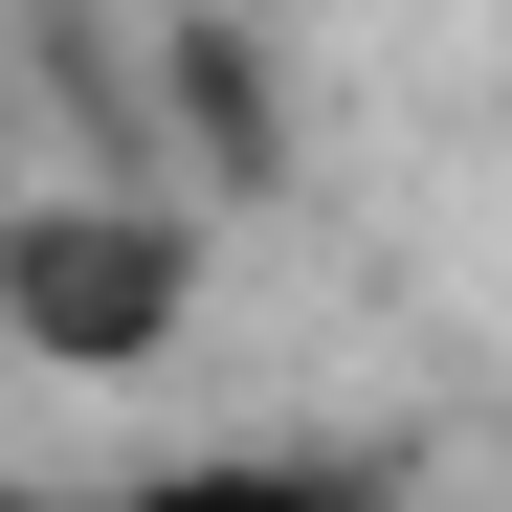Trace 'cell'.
I'll list each match as a JSON object with an SVG mask.
<instances>
[{"label":"cell","instance_id":"7a4b0ae2","mask_svg":"<svg viewBox=\"0 0 512 512\" xmlns=\"http://www.w3.org/2000/svg\"><path fill=\"white\" fill-rule=\"evenodd\" d=\"M67 512H401L357 468H268V446H223V468H112V490H67Z\"/></svg>","mask_w":512,"mask_h":512},{"label":"cell","instance_id":"6da1fadb","mask_svg":"<svg viewBox=\"0 0 512 512\" xmlns=\"http://www.w3.org/2000/svg\"><path fill=\"white\" fill-rule=\"evenodd\" d=\"M201 312V223L179 201H0V334L45 379H156Z\"/></svg>","mask_w":512,"mask_h":512}]
</instances>
